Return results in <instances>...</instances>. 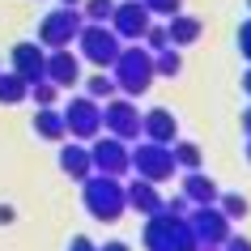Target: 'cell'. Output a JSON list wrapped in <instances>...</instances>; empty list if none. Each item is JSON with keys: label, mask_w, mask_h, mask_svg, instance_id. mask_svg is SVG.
Returning a JSON list of instances; mask_svg holds the SVG:
<instances>
[{"label": "cell", "mask_w": 251, "mask_h": 251, "mask_svg": "<svg viewBox=\"0 0 251 251\" xmlns=\"http://www.w3.org/2000/svg\"><path fill=\"white\" fill-rule=\"evenodd\" d=\"M111 81H115V90L124 98L149 94V85L158 81V73H153V51H145L141 43H124L119 55H115V64H111Z\"/></svg>", "instance_id": "cell-1"}, {"label": "cell", "mask_w": 251, "mask_h": 251, "mask_svg": "<svg viewBox=\"0 0 251 251\" xmlns=\"http://www.w3.org/2000/svg\"><path fill=\"white\" fill-rule=\"evenodd\" d=\"M141 243H145V251H200V238L192 234L187 213H166V209L145 217Z\"/></svg>", "instance_id": "cell-2"}, {"label": "cell", "mask_w": 251, "mask_h": 251, "mask_svg": "<svg viewBox=\"0 0 251 251\" xmlns=\"http://www.w3.org/2000/svg\"><path fill=\"white\" fill-rule=\"evenodd\" d=\"M81 204L90 213L94 222H119L124 213H128V200H124V183H119L115 175H98L94 171L90 179H81Z\"/></svg>", "instance_id": "cell-3"}, {"label": "cell", "mask_w": 251, "mask_h": 251, "mask_svg": "<svg viewBox=\"0 0 251 251\" xmlns=\"http://www.w3.org/2000/svg\"><path fill=\"white\" fill-rule=\"evenodd\" d=\"M119 47H124V39H119L106 22H85L81 34H77L81 64H94V68H111V64H115V55H119Z\"/></svg>", "instance_id": "cell-4"}, {"label": "cell", "mask_w": 251, "mask_h": 251, "mask_svg": "<svg viewBox=\"0 0 251 251\" xmlns=\"http://www.w3.org/2000/svg\"><path fill=\"white\" fill-rule=\"evenodd\" d=\"M128 166L136 171V179H149V183H158V187L179 175L171 145H158V141H141L136 149H128Z\"/></svg>", "instance_id": "cell-5"}, {"label": "cell", "mask_w": 251, "mask_h": 251, "mask_svg": "<svg viewBox=\"0 0 251 251\" xmlns=\"http://www.w3.org/2000/svg\"><path fill=\"white\" fill-rule=\"evenodd\" d=\"M81 26H85V17H81L77 4H60V9H51V13L39 22V43L47 47V51H55V47H73L81 34Z\"/></svg>", "instance_id": "cell-6"}, {"label": "cell", "mask_w": 251, "mask_h": 251, "mask_svg": "<svg viewBox=\"0 0 251 251\" xmlns=\"http://www.w3.org/2000/svg\"><path fill=\"white\" fill-rule=\"evenodd\" d=\"M60 115H64V132L73 141H94L102 132V102H94L90 94H77Z\"/></svg>", "instance_id": "cell-7"}, {"label": "cell", "mask_w": 251, "mask_h": 251, "mask_svg": "<svg viewBox=\"0 0 251 251\" xmlns=\"http://www.w3.org/2000/svg\"><path fill=\"white\" fill-rule=\"evenodd\" d=\"M102 128L111 136H119V141H141V106H136V98H124V94L106 98L102 102Z\"/></svg>", "instance_id": "cell-8"}, {"label": "cell", "mask_w": 251, "mask_h": 251, "mask_svg": "<svg viewBox=\"0 0 251 251\" xmlns=\"http://www.w3.org/2000/svg\"><path fill=\"white\" fill-rule=\"evenodd\" d=\"M187 222H192V234L200 243H213V247H222L226 238H230V230H234V222L217 204H192L187 209Z\"/></svg>", "instance_id": "cell-9"}, {"label": "cell", "mask_w": 251, "mask_h": 251, "mask_svg": "<svg viewBox=\"0 0 251 251\" xmlns=\"http://www.w3.org/2000/svg\"><path fill=\"white\" fill-rule=\"evenodd\" d=\"M90 162H94V171L98 175H128L132 166H128V141H119V136H111V132H98L94 136V145H90Z\"/></svg>", "instance_id": "cell-10"}, {"label": "cell", "mask_w": 251, "mask_h": 251, "mask_svg": "<svg viewBox=\"0 0 251 251\" xmlns=\"http://www.w3.org/2000/svg\"><path fill=\"white\" fill-rule=\"evenodd\" d=\"M149 22H153V13H149L141 0H119L106 26L115 30V34H119L124 43H141V34L149 30Z\"/></svg>", "instance_id": "cell-11"}, {"label": "cell", "mask_w": 251, "mask_h": 251, "mask_svg": "<svg viewBox=\"0 0 251 251\" xmlns=\"http://www.w3.org/2000/svg\"><path fill=\"white\" fill-rule=\"evenodd\" d=\"M43 77L51 81V85H60V90H73V85L81 81V55L73 51V47H55V51H47Z\"/></svg>", "instance_id": "cell-12"}, {"label": "cell", "mask_w": 251, "mask_h": 251, "mask_svg": "<svg viewBox=\"0 0 251 251\" xmlns=\"http://www.w3.org/2000/svg\"><path fill=\"white\" fill-rule=\"evenodd\" d=\"M43 64H47V47H43L39 39H30V43H17L13 51H9V68H13L17 77L26 81V85L43 81Z\"/></svg>", "instance_id": "cell-13"}, {"label": "cell", "mask_w": 251, "mask_h": 251, "mask_svg": "<svg viewBox=\"0 0 251 251\" xmlns=\"http://www.w3.org/2000/svg\"><path fill=\"white\" fill-rule=\"evenodd\" d=\"M141 136L145 141H158V145H171V141H179V119L166 106H153V111L141 115Z\"/></svg>", "instance_id": "cell-14"}, {"label": "cell", "mask_w": 251, "mask_h": 251, "mask_svg": "<svg viewBox=\"0 0 251 251\" xmlns=\"http://www.w3.org/2000/svg\"><path fill=\"white\" fill-rule=\"evenodd\" d=\"M124 200H128V209L141 213V217H153V213L162 209V192H158V183H149V179L124 183Z\"/></svg>", "instance_id": "cell-15"}, {"label": "cell", "mask_w": 251, "mask_h": 251, "mask_svg": "<svg viewBox=\"0 0 251 251\" xmlns=\"http://www.w3.org/2000/svg\"><path fill=\"white\" fill-rule=\"evenodd\" d=\"M60 171L81 183V179H90L94 175V162H90V149L81 145V141H60Z\"/></svg>", "instance_id": "cell-16"}, {"label": "cell", "mask_w": 251, "mask_h": 251, "mask_svg": "<svg viewBox=\"0 0 251 251\" xmlns=\"http://www.w3.org/2000/svg\"><path fill=\"white\" fill-rule=\"evenodd\" d=\"M200 34H204V26H200V17L183 13V9L166 17V39H171V47H179V51H183V47H192V43H196Z\"/></svg>", "instance_id": "cell-17"}, {"label": "cell", "mask_w": 251, "mask_h": 251, "mask_svg": "<svg viewBox=\"0 0 251 251\" xmlns=\"http://www.w3.org/2000/svg\"><path fill=\"white\" fill-rule=\"evenodd\" d=\"M183 196L192 204H217L222 187L213 183V175H204V171H183Z\"/></svg>", "instance_id": "cell-18"}, {"label": "cell", "mask_w": 251, "mask_h": 251, "mask_svg": "<svg viewBox=\"0 0 251 251\" xmlns=\"http://www.w3.org/2000/svg\"><path fill=\"white\" fill-rule=\"evenodd\" d=\"M34 132H39V141H68L64 115H60L55 106H39V111H34Z\"/></svg>", "instance_id": "cell-19"}, {"label": "cell", "mask_w": 251, "mask_h": 251, "mask_svg": "<svg viewBox=\"0 0 251 251\" xmlns=\"http://www.w3.org/2000/svg\"><path fill=\"white\" fill-rule=\"evenodd\" d=\"M26 94H30V85L17 77L13 68H9V73L0 68V102H4V106H17V102H26Z\"/></svg>", "instance_id": "cell-20"}, {"label": "cell", "mask_w": 251, "mask_h": 251, "mask_svg": "<svg viewBox=\"0 0 251 251\" xmlns=\"http://www.w3.org/2000/svg\"><path fill=\"white\" fill-rule=\"evenodd\" d=\"M171 153H175V166L179 171H200L204 166V153H200L196 141H171Z\"/></svg>", "instance_id": "cell-21"}, {"label": "cell", "mask_w": 251, "mask_h": 251, "mask_svg": "<svg viewBox=\"0 0 251 251\" xmlns=\"http://www.w3.org/2000/svg\"><path fill=\"white\" fill-rule=\"evenodd\" d=\"M153 73L158 77H179L183 73V55H179V47H162V51H153Z\"/></svg>", "instance_id": "cell-22"}, {"label": "cell", "mask_w": 251, "mask_h": 251, "mask_svg": "<svg viewBox=\"0 0 251 251\" xmlns=\"http://www.w3.org/2000/svg\"><path fill=\"white\" fill-rule=\"evenodd\" d=\"M217 209H222L230 222H243V217L251 213V200L243 196V192H222V196H217Z\"/></svg>", "instance_id": "cell-23"}, {"label": "cell", "mask_w": 251, "mask_h": 251, "mask_svg": "<svg viewBox=\"0 0 251 251\" xmlns=\"http://www.w3.org/2000/svg\"><path fill=\"white\" fill-rule=\"evenodd\" d=\"M85 94H90L94 102H106V98H115V81H111V73H94V77H85Z\"/></svg>", "instance_id": "cell-24"}, {"label": "cell", "mask_w": 251, "mask_h": 251, "mask_svg": "<svg viewBox=\"0 0 251 251\" xmlns=\"http://www.w3.org/2000/svg\"><path fill=\"white\" fill-rule=\"evenodd\" d=\"M77 9H81V17H85V22H111L115 0H81Z\"/></svg>", "instance_id": "cell-25"}, {"label": "cell", "mask_w": 251, "mask_h": 251, "mask_svg": "<svg viewBox=\"0 0 251 251\" xmlns=\"http://www.w3.org/2000/svg\"><path fill=\"white\" fill-rule=\"evenodd\" d=\"M26 98H30L34 106H55V98H60V85H51V81L43 77V81H34V85H30Z\"/></svg>", "instance_id": "cell-26"}, {"label": "cell", "mask_w": 251, "mask_h": 251, "mask_svg": "<svg viewBox=\"0 0 251 251\" xmlns=\"http://www.w3.org/2000/svg\"><path fill=\"white\" fill-rule=\"evenodd\" d=\"M141 47H145V51H162V47H171V39H166V26H153V22H149V30L141 34Z\"/></svg>", "instance_id": "cell-27"}, {"label": "cell", "mask_w": 251, "mask_h": 251, "mask_svg": "<svg viewBox=\"0 0 251 251\" xmlns=\"http://www.w3.org/2000/svg\"><path fill=\"white\" fill-rule=\"evenodd\" d=\"M141 4H145L153 17H171V13H179V9H183V0H141Z\"/></svg>", "instance_id": "cell-28"}, {"label": "cell", "mask_w": 251, "mask_h": 251, "mask_svg": "<svg viewBox=\"0 0 251 251\" xmlns=\"http://www.w3.org/2000/svg\"><path fill=\"white\" fill-rule=\"evenodd\" d=\"M238 51H243V60L251 64V17L238 26Z\"/></svg>", "instance_id": "cell-29"}, {"label": "cell", "mask_w": 251, "mask_h": 251, "mask_svg": "<svg viewBox=\"0 0 251 251\" xmlns=\"http://www.w3.org/2000/svg\"><path fill=\"white\" fill-rule=\"evenodd\" d=\"M222 251H251V238H247V234H234V230H230V238L222 243Z\"/></svg>", "instance_id": "cell-30"}, {"label": "cell", "mask_w": 251, "mask_h": 251, "mask_svg": "<svg viewBox=\"0 0 251 251\" xmlns=\"http://www.w3.org/2000/svg\"><path fill=\"white\" fill-rule=\"evenodd\" d=\"M162 209H166V213H187V209H192V200H187L183 192H179V196H171V200H162Z\"/></svg>", "instance_id": "cell-31"}, {"label": "cell", "mask_w": 251, "mask_h": 251, "mask_svg": "<svg viewBox=\"0 0 251 251\" xmlns=\"http://www.w3.org/2000/svg\"><path fill=\"white\" fill-rule=\"evenodd\" d=\"M68 251H98V243H94V238H85V234H77L73 243H68Z\"/></svg>", "instance_id": "cell-32"}, {"label": "cell", "mask_w": 251, "mask_h": 251, "mask_svg": "<svg viewBox=\"0 0 251 251\" xmlns=\"http://www.w3.org/2000/svg\"><path fill=\"white\" fill-rule=\"evenodd\" d=\"M17 222V209L13 204H0V226H13Z\"/></svg>", "instance_id": "cell-33"}, {"label": "cell", "mask_w": 251, "mask_h": 251, "mask_svg": "<svg viewBox=\"0 0 251 251\" xmlns=\"http://www.w3.org/2000/svg\"><path fill=\"white\" fill-rule=\"evenodd\" d=\"M98 251H132V247H128V243H119V238H111V243H102Z\"/></svg>", "instance_id": "cell-34"}, {"label": "cell", "mask_w": 251, "mask_h": 251, "mask_svg": "<svg viewBox=\"0 0 251 251\" xmlns=\"http://www.w3.org/2000/svg\"><path fill=\"white\" fill-rule=\"evenodd\" d=\"M238 85H243V94H247V98H251V64H247V73L238 77Z\"/></svg>", "instance_id": "cell-35"}, {"label": "cell", "mask_w": 251, "mask_h": 251, "mask_svg": "<svg viewBox=\"0 0 251 251\" xmlns=\"http://www.w3.org/2000/svg\"><path fill=\"white\" fill-rule=\"evenodd\" d=\"M243 132L251 136V106H243Z\"/></svg>", "instance_id": "cell-36"}, {"label": "cell", "mask_w": 251, "mask_h": 251, "mask_svg": "<svg viewBox=\"0 0 251 251\" xmlns=\"http://www.w3.org/2000/svg\"><path fill=\"white\" fill-rule=\"evenodd\" d=\"M243 153H247V162H251V136H247V141H243Z\"/></svg>", "instance_id": "cell-37"}, {"label": "cell", "mask_w": 251, "mask_h": 251, "mask_svg": "<svg viewBox=\"0 0 251 251\" xmlns=\"http://www.w3.org/2000/svg\"><path fill=\"white\" fill-rule=\"evenodd\" d=\"M200 251H222V247H213V243H200Z\"/></svg>", "instance_id": "cell-38"}, {"label": "cell", "mask_w": 251, "mask_h": 251, "mask_svg": "<svg viewBox=\"0 0 251 251\" xmlns=\"http://www.w3.org/2000/svg\"><path fill=\"white\" fill-rule=\"evenodd\" d=\"M60 4H81V0H60Z\"/></svg>", "instance_id": "cell-39"}, {"label": "cell", "mask_w": 251, "mask_h": 251, "mask_svg": "<svg viewBox=\"0 0 251 251\" xmlns=\"http://www.w3.org/2000/svg\"><path fill=\"white\" fill-rule=\"evenodd\" d=\"M247 4H251V0H247Z\"/></svg>", "instance_id": "cell-40"}]
</instances>
